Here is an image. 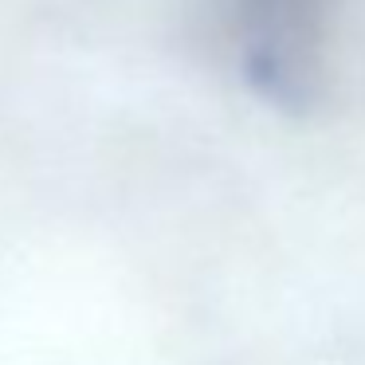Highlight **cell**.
<instances>
[{"label": "cell", "instance_id": "obj_1", "mask_svg": "<svg viewBox=\"0 0 365 365\" xmlns=\"http://www.w3.org/2000/svg\"><path fill=\"white\" fill-rule=\"evenodd\" d=\"M341 0H208L244 75L279 98H307L322 83L326 43Z\"/></svg>", "mask_w": 365, "mask_h": 365}]
</instances>
